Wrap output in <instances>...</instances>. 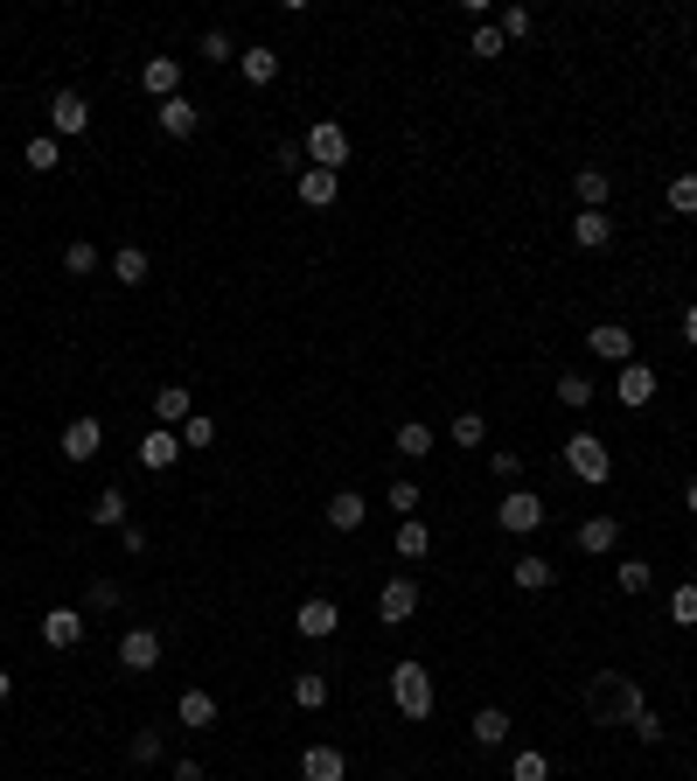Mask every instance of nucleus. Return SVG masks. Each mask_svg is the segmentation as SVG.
<instances>
[{"label": "nucleus", "mask_w": 697, "mask_h": 781, "mask_svg": "<svg viewBox=\"0 0 697 781\" xmlns=\"http://www.w3.org/2000/svg\"><path fill=\"white\" fill-rule=\"evenodd\" d=\"M411 614H419V587H411V579H384V593H377V621L405 628Z\"/></svg>", "instance_id": "12"}, {"label": "nucleus", "mask_w": 697, "mask_h": 781, "mask_svg": "<svg viewBox=\"0 0 697 781\" xmlns=\"http://www.w3.org/2000/svg\"><path fill=\"white\" fill-rule=\"evenodd\" d=\"M572 196H579V210H607L613 175L607 168H572Z\"/></svg>", "instance_id": "25"}, {"label": "nucleus", "mask_w": 697, "mask_h": 781, "mask_svg": "<svg viewBox=\"0 0 697 781\" xmlns=\"http://www.w3.org/2000/svg\"><path fill=\"white\" fill-rule=\"evenodd\" d=\"M684 509H690V517H697V481H690V489H684Z\"/></svg>", "instance_id": "53"}, {"label": "nucleus", "mask_w": 697, "mask_h": 781, "mask_svg": "<svg viewBox=\"0 0 697 781\" xmlns=\"http://www.w3.org/2000/svg\"><path fill=\"white\" fill-rule=\"evenodd\" d=\"M140 85L154 91V105H168V98H181V63H175V56H147Z\"/></svg>", "instance_id": "22"}, {"label": "nucleus", "mask_w": 697, "mask_h": 781, "mask_svg": "<svg viewBox=\"0 0 697 781\" xmlns=\"http://www.w3.org/2000/svg\"><path fill=\"white\" fill-rule=\"evenodd\" d=\"M495 28H503V42H523L530 28H537V14H530V8H517V0H509V8H503V22H495Z\"/></svg>", "instance_id": "42"}, {"label": "nucleus", "mask_w": 697, "mask_h": 781, "mask_svg": "<svg viewBox=\"0 0 697 781\" xmlns=\"http://www.w3.org/2000/svg\"><path fill=\"white\" fill-rule=\"evenodd\" d=\"M552 579H558V565H552V558H517V587H523V593H544Z\"/></svg>", "instance_id": "38"}, {"label": "nucleus", "mask_w": 697, "mask_h": 781, "mask_svg": "<svg viewBox=\"0 0 697 781\" xmlns=\"http://www.w3.org/2000/svg\"><path fill=\"white\" fill-rule=\"evenodd\" d=\"M684 342H690V349H697V301H690V307H684Z\"/></svg>", "instance_id": "51"}, {"label": "nucleus", "mask_w": 697, "mask_h": 781, "mask_svg": "<svg viewBox=\"0 0 697 781\" xmlns=\"http://www.w3.org/2000/svg\"><path fill=\"white\" fill-rule=\"evenodd\" d=\"M112 279H126V287H147V252H140V244H119V252H112Z\"/></svg>", "instance_id": "33"}, {"label": "nucleus", "mask_w": 697, "mask_h": 781, "mask_svg": "<svg viewBox=\"0 0 697 781\" xmlns=\"http://www.w3.org/2000/svg\"><path fill=\"white\" fill-rule=\"evenodd\" d=\"M307 168H348V126L342 119H314L307 126Z\"/></svg>", "instance_id": "4"}, {"label": "nucleus", "mask_w": 697, "mask_h": 781, "mask_svg": "<svg viewBox=\"0 0 697 781\" xmlns=\"http://www.w3.org/2000/svg\"><path fill=\"white\" fill-rule=\"evenodd\" d=\"M384 684H391V705L405 711V719H433V670H426V663H411V656L391 663Z\"/></svg>", "instance_id": "2"}, {"label": "nucleus", "mask_w": 697, "mask_h": 781, "mask_svg": "<svg viewBox=\"0 0 697 781\" xmlns=\"http://www.w3.org/2000/svg\"><path fill=\"white\" fill-rule=\"evenodd\" d=\"M293 705H301V711H321V705H328V677H321V670H293Z\"/></svg>", "instance_id": "31"}, {"label": "nucleus", "mask_w": 697, "mask_h": 781, "mask_svg": "<svg viewBox=\"0 0 697 781\" xmlns=\"http://www.w3.org/2000/svg\"><path fill=\"white\" fill-rule=\"evenodd\" d=\"M91 524L98 530H126V489H98L91 495Z\"/></svg>", "instance_id": "28"}, {"label": "nucleus", "mask_w": 697, "mask_h": 781, "mask_svg": "<svg viewBox=\"0 0 697 781\" xmlns=\"http://www.w3.org/2000/svg\"><path fill=\"white\" fill-rule=\"evenodd\" d=\"M670 621L676 628H697V579H676V587H670Z\"/></svg>", "instance_id": "37"}, {"label": "nucleus", "mask_w": 697, "mask_h": 781, "mask_svg": "<svg viewBox=\"0 0 697 781\" xmlns=\"http://www.w3.org/2000/svg\"><path fill=\"white\" fill-rule=\"evenodd\" d=\"M22 168L28 175H56L63 168V140H56V133H36V140L22 147Z\"/></svg>", "instance_id": "27"}, {"label": "nucleus", "mask_w": 697, "mask_h": 781, "mask_svg": "<svg viewBox=\"0 0 697 781\" xmlns=\"http://www.w3.org/2000/svg\"><path fill=\"white\" fill-rule=\"evenodd\" d=\"M489 475H495V481H523V454H517V446H495V454H489Z\"/></svg>", "instance_id": "45"}, {"label": "nucleus", "mask_w": 697, "mask_h": 781, "mask_svg": "<svg viewBox=\"0 0 697 781\" xmlns=\"http://www.w3.org/2000/svg\"><path fill=\"white\" fill-rule=\"evenodd\" d=\"M63 273H71V279H91V273H98V244H91V238H71V244H63Z\"/></svg>", "instance_id": "34"}, {"label": "nucleus", "mask_w": 697, "mask_h": 781, "mask_svg": "<svg viewBox=\"0 0 697 781\" xmlns=\"http://www.w3.org/2000/svg\"><path fill=\"white\" fill-rule=\"evenodd\" d=\"M397 454H405V461H426V454H433V426L405 419V426H397Z\"/></svg>", "instance_id": "36"}, {"label": "nucleus", "mask_w": 697, "mask_h": 781, "mask_svg": "<svg viewBox=\"0 0 697 781\" xmlns=\"http://www.w3.org/2000/svg\"><path fill=\"white\" fill-rule=\"evenodd\" d=\"M426 552H433V530L419 517H397V558H426Z\"/></svg>", "instance_id": "32"}, {"label": "nucleus", "mask_w": 697, "mask_h": 781, "mask_svg": "<svg viewBox=\"0 0 697 781\" xmlns=\"http://www.w3.org/2000/svg\"><path fill=\"white\" fill-rule=\"evenodd\" d=\"M126 760H132V768H154V760H161V726H140L132 746H126Z\"/></svg>", "instance_id": "40"}, {"label": "nucleus", "mask_w": 697, "mask_h": 781, "mask_svg": "<svg viewBox=\"0 0 697 781\" xmlns=\"http://www.w3.org/2000/svg\"><path fill=\"white\" fill-rule=\"evenodd\" d=\"M189 419H195V391H181V385H161V391H154V426H175V433H181Z\"/></svg>", "instance_id": "19"}, {"label": "nucleus", "mask_w": 697, "mask_h": 781, "mask_svg": "<svg viewBox=\"0 0 697 781\" xmlns=\"http://www.w3.org/2000/svg\"><path fill=\"white\" fill-rule=\"evenodd\" d=\"M503 28H474V42H468V56H481V63H495V56H503Z\"/></svg>", "instance_id": "46"}, {"label": "nucleus", "mask_w": 697, "mask_h": 781, "mask_svg": "<svg viewBox=\"0 0 697 781\" xmlns=\"http://www.w3.org/2000/svg\"><path fill=\"white\" fill-rule=\"evenodd\" d=\"M175 719L195 726V733H210V726H217V697H210L203 684H189V691H181V705H175Z\"/></svg>", "instance_id": "24"}, {"label": "nucleus", "mask_w": 697, "mask_h": 781, "mask_svg": "<svg viewBox=\"0 0 697 781\" xmlns=\"http://www.w3.org/2000/svg\"><path fill=\"white\" fill-rule=\"evenodd\" d=\"M293 196H301L307 210H328L342 196V175L335 168H301V175H293Z\"/></svg>", "instance_id": "13"}, {"label": "nucleus", "mask_w": 697, "mask_h": 781, "mask_svg": "<svg viewBox=\"0 0 697 781\" xmlns=\"http://www.w3.org/2000/svg\"><path fill=\"white\" fill-rule=\"evenodd\" d=\"M301 781H348V754H342V746H307V754H301Z\"/></svg>", "instance_id": "14"}, {"label": "nucleus", "mask_w": 697, "mask_h": 781, "mask_svg": "<svg viewBox=\"0 0 697 781\" xmlns=\"http://www.w3.org/2000/svg\"><path fill=\"white\" fill-rule=\"evenodd\" d=\"M63 461H71V468H85V461H98V446H105V419H91V412H77L71 426H63Z\"/></svg>", "instance_id": "5"}, {"label": "nucleus", "mask_w": 697, "mask_h": 781, "mask_svg": "<svg viewBox=\"0 0 697 781\" xmlns=\"http://www.w3.org/2000/svg\"><path fill=\"white\" fill-rule=\"evenodd\" d=\"M91 607H98V614L119 607V579H91Z\"/></svg>", "instance_id": "49"}, {"label": "nucleus", "mask_w": 697, "mask_h": 781, "mask_svg": "<svg viewBox=\"0 0 697 781\" xmlns=\"http://www.w3.org/2000/svg\"><path fill=\"white\" fill-rule=\"evenodd\" d=\"M656 370L649 363H621V370H613V398H621V412H642V405H656Z\"/></svg>", "instance_id": "7"}, {"label": "nucleus", "mask_w": 697, "mask_h": 781, "mask_svg": "<svg viewBox=\"0 0 697 781\" xmlns=\"http://www.w3.org/2000/svg\"><path fill=\"white\" fill-rule=\"evenodd\" d=\"M154 126L168 133V140H189L195 126H203V112H195V98L181 91V98H168V105H154Z\"/></svg>", "instance_id": "16"}, {"label": "nucleus", "mask_w": 697, "mask_h": 781, "mask_svg": "<svg viewBox=\"0 0 697 781\" xmlns=\"http://www.w3.org/2000/svg\"><path fill=\"white\" fill-rule=\"evenodd\" d=\"M321 517H328V530H348V538H356V530H363V517H370V503H363L356 489H335V495H328V509H321Z\"/></svg>", "instance_id": "20"}, {"label": "nucleus", "mask_w": 697, "mask_h": 781, "mask_svg": "<svg viewBox=\"0 0 697 781\" xmlns=\"http://www.w3.org/2000/svg\"><path fill=\"white\" fill-rule=\"evenodd\" d=\"M509 726H517V719H509L503 705H481L474 719H468V733H474V746H509Z\"/></svg>", "instance_id": "23"}, {"label": "nucleus", "mask_w": 697, "mask_h": 781, "mask_svg": "<svg viewBox=\"0 0 697 781\" xmlns=\"http://www.w3.org/2000/svg\"><path fill=\"white\" fill-rule=\"evenodd\" d=\"M593 398H600V391H593V385H586L579 370H566V377H558V405H566V412H586Z\"/></svg>", "instance_id": "39"}, {"label": "nucleus", "mask_w": 697, "mask_h": 781, "mask_svg": "<svg viewBox=\"0 0 697 781\" xmlns=\"http://www.w3.org/2000/svg\"><path fill=\"white\" fill-rule=\"evenodd\" d=\"M613 587H621V593H649L656 587V565L649 558H613Z\"/></svg>", "instance_id": "29"}, {"label": "nucleus", "mask_w": 697, "mask_h": 781, "mask_svg": "<svg viewBox=\"0 0 697 781\" xmlns=\"http://www.w3.org/2000/svg\"><path fill=\"white\" fill-rule=\"evenodd\" d=\"M566 468L586 481V489H600V481L613 475V454H607V440L600 433H572L566 440Z\"/></svg>", "instance_id": "3"}, {"label": "nucleus", "mask_w": 697, "mask_h": 781, "mask_svg": "<svg viewBox=\"0 0 697 781\" xmlns=\"http://www.w3.org/2000/svg\"><path fill=\"white\" fill-rule=\"evenodd\" d=\"M238 77L252 91H265V85H279V49H265V42H252V49H238Z\"/></svg>", "instance_id": "15"}, {"label": "nucleus", "mask_w": 697, "mask_h": 781, "mask_svg": "<svg viewBox=\"0 0 697 781\" xmlns=\"http://www.w3.org/2000/svg\"><path fill=\"white\" fill-rule=\"evenodd\" d=\"M195 49H203V63H238V42H230L224 28H203V42H195Z\"/></svg>", "instance_id": "43"}, {"label": "nucleus", "mask_w": 697, "mask_h": 781, "mask_svg": "<svg viewBox=\"0 0 697 781\" xmlns=\"http://www.w3.org/2000/svg\"><path fill=\"white\" fill-rule=\"evenodd\" d=\"M49 133H56V140H85L91 133V105L77 91H56L49 98Z\"/></svg>", "instance_id": "10"}, {"label": "nucleus", "mask_w": 697, "mask_h": 781, "mask_svg": "<svg viewBox=\"0 0 697 781\" xmlns=\"http://www.w3.org/2000/svg\"><path fill=\"white\" fill-rule=\"evenodd\" d=\"M662 203L676 210V217H697V175L684 168V175H670V189H662Z\"/></svg>", "instance_id": "35"}, {"label": "nucleus", "mask_w": 697, "mask_h": 781, "mask_svg": "<svg viewBox=\"0 0 697 781\" xmlns=\"http://www.w3.org/2000/svg\"><path fill=\"white\" fill-rule=\"evenodd\" d=\"M572 244H579V252H607V244H613V217H607V210H579V217H572Z\"/></svg>", "instance_id": "21"}, {"label": "nucleus", "mask_w": 697, "mask_h": 781, "mask_svg": "<svg viewBox=\"0 0 697 781\" xmlns=\"http://www.w3.org/2000/svg\"><path fill=\"white\" fill-rule=\"evenodd\" d=\"M119 670L126 677L161 670V635H154V628H126V635H119Z\"/></svg>", "instance_id": "9"}, {"label": "nucleus", "mask_w": 697, "mask_h": 781, "mask_svg": "<svg viewBox=\"0 0 697 781\" xmlns=\"http://www.w3.org/2000/svg\"><path fill=\"white\" fill-rule=\"evenodd\" d=\"M628 733H635L642 746H662V740H670V726H662V719H656V711H642V719H635V726H628Z\"/></svg>", "instance_id": "48"}, {"label": "nucleus", "mask_w": 697, "mask_h": 781, "mask_svg": "<svg viewBox=\"0 0 697 781\" xmlns=\"http://www.w3.org/2000/svg\"><path fill=\"white\" fill-rule=\"evenodd\" d=\"M509 781H552V754H544V746H517V760H509Z\"/></svg>", "instance_id": "30"}, {"label": "nucleus", "mask_w": 697, "mask_h": 781, "mask_svg": "<svg viewBox=\"0 0 697 781\" xmlns=\"http://www.w3.org/2000/svg\"><path fill=\"white\" fill-rule=\"evenodd\" d=\"M175 781H210V774H203V760H175Z\"/></svg>", "instance_id": "50"}, {"label": "nucleus", "mask_w": 697, "mask_h": 781, "mask_svg": "<svg viewBox=\"0 0 697 781\" xmlns=\"http://www.w3.org/2000/svg\"><path fill=\"white\" fill-rule=\"evenodd\" d=\"M42 642L49 650H77V642H85V614L77 607H49L42 614Z\"/></svg>", "instance_id": "17"}, {"label": "nucleus", "mask_w": 697, "mask_h": 781, "mask_svg": "<svg viewBox=\"0 0 697 781\" xmlns=\"http://www.w3.org/2000/svg\"><path fill=\"white\" fill-rule=\"evenodd\" d=\"M181 446H217V419H203V412H195V419L181 426Z\"/></svg>", "instance_id": "47"}, {"label": "nucleus", "mask_w": 697, "mask_h": 781, "mask_svg": "<svg viewBox=\"0 0 697 781\" xmlns=\"http://www.w3.org/2000/svg\"><path fill=\"white\" fill-rule=\"evenodd\" d=\"M586 711H593V726H635L649 711V697H642V684L628 670H600L586 684Z\"/></svg>", "instance_id": "1"}, {"label": "nucleus", "mask_w": 697, "mask_h": 781, "mask_svg": "<svg viewBox=\"0 0 697 781\" xmlns=\"http://www.w3.org/2000/svg\"><path fill=\"white\" fill-rule=\"evenodd\" d=\"M8 697H14V670H0V705H8Z\"/></svg>", "instance_id": "52"}, {"label": "nucleus", "mask_w": 697, "mask_h": 781, "mask_svg": "<svg viewBox=\"0 0 697 781\" xmlns=\"http://www.w3.org/2000/svg\"><path fill=\"white\" fill-rule=\"evenodd\" d=\"M489 440V419L481 412H454V446H481Z\"/></svg>", "instance_id": "44"}, {"label": "nucleus", "mask_w": 697, "mask_h": 781, "mask_svg": "<svg viewBox=\"0 0 697 781\" xmlns=\"http://www.w3.org/2000/svg\"><path fill=\"white\" fill-rule=\"evenodd\" d=\"M342 628V607L328 601V593H314V601H301L293 607V635H307V642H328Z\"/></svg>", "instance_id": "8"}, {"label": "nucleus", "mask_w": 697, "mask_h": 781, "mask_svg": "<svg viewBox=\"0 0 697 781\" xmlns=\"http://www.w3.org/2000/svg\"><path fill=\"white\" fill-rule=\"evenodd\" d=\"M384 503L397 509V517H419V503H426V495H419V481H405V475H397L391 489H384Z\"/></svg>", "instance_id": "41"}, {"label": "nucleus", "mask_w": 697, "mask_h": 781, "mask_svg": "<svg viewBox=\"0 0 697 781\" xmlns=\"http://www.w3.org/2000/svg\"><path fill=\"white\" fill-rule=\"evenodd\" d=\"M495 524H503L509 538H530V530L544 524V495H530V489H509L503 503H495Z\"/></svg>", "instance_id": "6"}, {"label": "nucleus", "mask_w": 697, "mask_h": 781, "mask_svg": "<svg viewBox=\"0 0 697 781\" xmlns=\"http://www.w3.org/2000/svg\"><path fill=\"white\" fill-rule=\"evenodd\" d=\"M579 552H593V558L621 552V524H613V517H586V524H579Z\"/></svg>", "instance_id": "26"}, {"label": "nucleus", "mask_w": 697, "mask_h": 781, "mask_svg": "<svg viewBox=\"0 0 697 781\" xmlns=\"http://www.w3.org/2000/svg\"><path fill=\"white\" fill-rule=\"evenodd\" d=\"M586 349H593L600 363H613V370H621V363H635V336H628L621 322H593V328H586Z\"/></svg>", "instance_id": "11"}, {"label": "nucleus", "mask_w": 697, "mask_h": 781, "mask_svg": "<svg viewBox=\"0 0 697 781\" xmlns=\"http://www.w3.org/2000/svg\"><path fill=\"white\" fill-rule=\"evenodd\" d=\"M175 461H181V433H175V426H154V433H147V440H140V468H154V475H168V468H175Z\"/></svg>", "instance_id": "18"}]
</instances>
